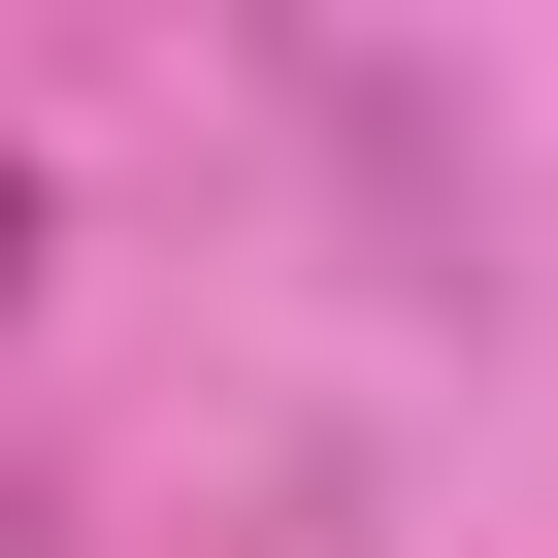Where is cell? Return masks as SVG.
I'll use <instances>...</instances> for the list:
<instances>
[{"mask_svg": "<svg viewBox=\"0 0 558 558\" xmlns=\"http://www.w3.org/2000/svg\"><path fill=\"white\" fill-rule=\"evenodd\" d=\"M0 263H34V165H0Z\"/></svg>", "mask_w": 558, "mask_h": 558, "instance_id": "1", "label": "cell"}]
</instances>
